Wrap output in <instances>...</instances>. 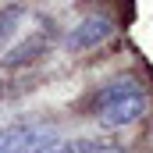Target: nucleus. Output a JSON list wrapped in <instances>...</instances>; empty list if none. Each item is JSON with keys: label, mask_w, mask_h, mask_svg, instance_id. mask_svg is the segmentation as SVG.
I'll return each mask as SVG.
<instances>
[{"label": "nucleus", "mask_w": 153, "mask_h": 153, "mask_svg": "<svg viewBox=\"0 0 153 153\" xmlns=\"http://www.w3.org/2000/svg\"><path fill=\"white\" fill-rule=\"evenodd\" d=\"M22 18H25V7H18V4H11V7L0 11V46L11 43V36H14L18 25H22Z\"/></svg>", "instance_id": "nucleus-6"}, {"label": "nucleus", "mask_w": 153, "mask_h": 153, "mask_svg": "<svg viewBox=\"0 0 153 153\" xmlns=\"http://www.w3.org/2000/svg\"><path fill=\"white\" fill-rule=\"evenodd\" d=\"M78 153H128L114 139H78Z\"/></svg>", "instance_id": "nucleus-7"}, {"label": "nucleus", "mask_w": 153, "mask_h": 153, "mask_svg": "<svg viewBox=\"0 0 153 153\" xmlns=\"http://www.w3.org/2000/svg\"><path fill=\"white\" fill-rule=\"evenodd\" d=\"M57 143V128L43 121H11L0 128V153H36Z\"/></svg>", "instance_id": "nucleus-1"}, {"label": "nucleus", "mask_w": 153, "mask_h": 153, "mask_svg": "<svg viewBox=\"0 0 153 153\" xmlns=\"http://www.w3.org/2000/svg\"><path fill=\"white\" fill-rule=\"evenodd\" d=\"M146 111H150V103H146V93L139 89V93H128V96L114 100L111 107H103V111L96 114V121H100L103 128L117 132V128H128V125L143 121V117H146Z\"/></svg>", "instance_id": "nucleus-2"}, {"label": "nucleus", "mask_w": 153, "mask_h": 153, "mask_svg": "<svg viewBox=\"0 0 153 153\" xmlns=\"http://www.w3.org/2000/svg\"><path fill=\"white\" fill-rule=\"evenodd\" d=\"M143 89V82L135 75H121V78H111V82H103L93 96H89V111L93 114H100L103 107H111L114 100H121V96H128V93H139Z\"/></svg>", "instance_id": "nucleus-4"}, {"label": "nucleus", "mask_w": 153, "mask_h": 153, "mask_svg": "<svg viewBox=\"0 0 153 153\" xmlns=\"http://www.w3.org/2000/svg\"><path fill=\"white\" fill-rule=\"evenodd\" d=\"M111 36H114V22L103 18V14H93V18H82L75 29H68L64 46H68L71 53H82V50H93V46L107 43Z\"/></svg>", "instance_id": "nucleus-3"}, {"label": "nucleus", "mask_w": 153, "mask_h": 153, "mask_svg": "<svg viewBox=\"0 0 153 153\" xmlns=\"http://www.w3.org/2000/svg\"><path fill=\"white\" fill-rule=\"evenodd\" d=\"M46 50V32H36L32 39H25L22 46H14V50H7V57L0 61L7 71H14V68H25V64H32L39 53Z\"/></svg>", "instance_id": "nucleus-5"}, {"label": "nucleus", "mask_w": 153, "mask_h": 153, "mask_svg": "<svg viewBox=\"0 0 153 153\" xmlns=\"http://www.w3.org/2000/svg\"><path fill=\"white\" fill-rule=\"evenodd\" d=\"M36 153H78V139H68V143H50L46 150H36Z\"/></svg>", "instance_id": "nucleus-8"}]
</instances>
